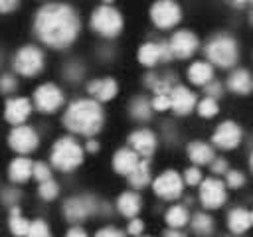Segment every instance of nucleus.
Returning <instances> with one entry per match:
<instances>
[{
  "label": "nucleus",
  "mask_w": 253,
  "mask_h": 237,
  "mask_svg": "<svg viewBox=\"0 0 253 237\" xmlns=\"http://www.w3.org/2000/svg\"><path fill=\"white\" fill-rule=\"evenodd\" d=\"M150 107H152L154 111H166V109H170V95H168V93H158V95H154Z\"/></svg>",
  "instance_id": "c9c22d12"
},
{
  "label": "nucleus",
  "mask_w": 253,
  "mask_h": 237,
  "mask_svg": "<svg viewBox=\"0 0 253 237\" xmlns=\"http://www.w3.org/2000/svg\"><path fill=\"white\" fill-rule=\"evenodd\" d=\"M188 156H190V160L196 162V164H210V162L215 158V156H213V148H211L210 144L202 142V140L190 142V146H188Z\"/></svg>",
  "instance_id": "5701e85b"
},
{
  "label": "nucleus",
  "mask_w": 253,
  "mask_h": 237,
  "mask_svg": "<svg viewBox=\"0 0 253 237\" xmlns=\"http://www.w3.org/2000/svg\"><path fill=\"white\" fill-rule=\"evenodd\" d=\"M164 237H186L184 233H180V231H176V229H172V231H168Z\"/></svg>",
  "instance_id": "09e8293b"
},
{
  "label": "nucleus",
  "mask_w": 253,
  "mask_h": 237,
  "mask_svg": "<svg viewBox=\"0 0 253 237\" xmlns=\"http://www.w3.org/2000/svg\"><path fill=\"white\" fill-rule=\"evenodd\" d=\"M168 59H172V53L166 41H158V43L148 41V43H142L138 49V61L146 67H152L158 61H168Z\"/></svg>",
  "instance_id": "2eb2a0df"
},
{
  "label": "nucleus",
  "mask_w": 253,
  "mask_h": 237,
  "mask_svg": "<svg viewBox=\"0 0 253 237\" xmlns=\"http://www.w3.org/2000/svg\"><path fill=\"white\" fill-rule=\"evenodd\" d=\"M93 211H97V201L89 196H77V198H69L63 205V213L71 223L83 221L85 217H89Z\"/></svg>",
  "instance_id": "f8f14e48"
},
{
  "label": "nucleus",
  "mask_w": 253,
  "mask_h": 237,
  "mask_svg": "<svg viewBox=\"0 0 253 237\" xmlns=\"http://www.w3.org/2000/svg\"><path fill=\"white\" fill-rule=\"evenodd\" d=\"M32 176L38 180V182H45L51 178V170L47 164L43 162H38V164H32Z\"/></svg>",
  "instance_id": "f704fd0d"
},
{
  "label": "nucleus",
  "mask_w": 253,
  "mask_h": 237,
  "mask_svg": "<svg viewBox=\"0 0 253 237\" xmlns=\"http://www.w3.org/2000/svg\"><path fill=\"white\" fill-rule=\"evenodd\" d=\"M225 199H227V192H225V184L221 180L208 178V180L200 182V201L204 207L215 209V207L223 205Z\"/></svg>",
  "instance_id": "9d476101"
},
{
  "label": "nucleus",
  "mask_w": 253,
  "mask_h": 237,
  "mask_svg": "<svg viewBox=\"0 0 253 237\" xmlns=\"http://www.w3.org/2000/svg\"><path fill=\"white\" fill-rule=\"evenodd\" d=\"M168 47H170L172 57L186 59V57H190V55L198 49V38H196L192 32H188V30H180V32H176V34L170 38Z\"/></svg>",
  "instance_id": "4468645a"
},
{
  "label": "nucleus",
  "mask_w": 253,
  "mask_h": 237,
  "mask_svg": "<svg viewBox=\"0 0 253 237\" xmlns=\"http://www.w3.org/2000/svg\"><path fill=\"white\" fill-rule=\"evenodd\" d=\"M91 28L105 38H115L123 30V16L111 6H101L91 14Z\"/></svg>",
  "instance_id": "39448f33"
},
{
  "label": "nucleus",
  "mask_w": 253,
  "mask_h": 237,
  "mask_svg": "<svg viewBox=\"0 0 253 237\" xmlns=\"http://www.w3.org/2000/svg\"><path fill=\"white\" fill-rule=\"evenodd\" d=\"M28 227H30V221L26 217L20 215V209L16 205H12V217H10V231L16 235V237H26L28 233Z\"/></svg>",
  "instance_id": "c756f323"
},
{
  "label": "nucleus",
  "mask_w": 253,
  "mask_h": 237,
  "mask_svg": "<svg viewBox=\"0 0 253 237\" xmlns=\"http://www.w3.org/2000/svg\"><path fill=\"white\" fill-rule=\"evenodd\" d=\"M105 2H113V0H105Z\"/></svg>",
  "instance_id": "3c124183"
},
{
  "label": "nucleus",
  "mask_w": 253,
  "mask_h": 237,
  "mask_svg": "<svg viewBox=\"0 0 253 237\" xmlns=\"http://www.w3.org/2000/svg\"><path fill=\"white\" fill-rule=\"evenodd\" d=\"M227 85H229V89H231L233 93H237V95H249V93H251V87H253V81H251L249 71L237 69V71H233V73L229 75Z\"/></svg>",
  "instance_id": "4be33fe9"
},
{
  "label": "nucleus",
  "mask_w": 253,
  "mask_h": 237,
  "mask_svg": "<svg viewBox=\"0 0 253 237\" xmlns=\"http://www.w3.org/2000/svg\"><path fill=\"white\" fill-rule=\"evenodd\" d=\"M18 87V81L14 75H2L0 77V91L2 93H14Z\"/></svg>",
  "instance_id": "4c0bfd02"
},
{
  "label": "nucleus",
  "mask_w": 253,
  "mask_h": 237,
  "mask_svg": "<svg viewBox=\"0 0 253 237\" xmlns=\"http://www.w3.org/2000/svg\"><path fill=\"white\" fill-rule=\"evenodd\" d=\"M184 182L190 184V186L200 184V182H202V172H200L198 168H188V170L184 172Z\"/></svg>",
  "instance_id": "ea45409f"
},
{
  "label": "nucleus",
  "mask_w": 253,
  "mask_h": 237,
  "mask_svg": "<svg viewBox=\"0 0 253 237\" xmlns=\"http://www.w3.org/2000/svg\"><path fill=\"white\" fill-rule=\"evenodd\" d=\"M231 2H233V4H247L249 0H231Z\"/></svg>",
  "instance_id": "8fccbe9b"
},
{
  "label": "nucleus",
  "mask_w": 253,
  "mask_h": 237,
  "mask_svg": "<svg viewBox=\"0 0 253 237\" xmlns=\"http://www.w3.org/2000/svg\"><path fill=\"white\" fill-rule=\"evenodd\" d=\"M188 79L194 83V85H206L208 81L213 79V69L210 63L206 61H196L190 65L188 69Z\"/></svg>",
  "instance_id": "393cba45"
},
{
  "label": "nucleus",
  "mask_w": 253,
  "mask_h": 237,
  "mask_svg": "<svg viewBox=\"0 0 253 237\" xmlns=\"http://www.w3.org/2000/svg\"><path fill=\"white\" fill-rule=\"evenodd\" d=\"M103 120H105V115H103L101 103L95 99H77L67 107L63 115V124L71 132L85 134V136L97 134L103 128Z\"/></svg>",
  "instance_id": "f03ea898"
},
{
  "label": "nucleus",
  "mask_w": 253,
  "mask_h": 237,
  "mask_svg": "<svg viewBox=\"0 0 253 237\" xmlns=\"http://www.w3.org/2000/svg\"><path fill=\"white\" fill-rule=\"evenodd\" d=\"M81 162H83V148L79 146V142L73 136H61L53 144V148H51V164L57 170L69 172V170H75Z\"/></svg>",
  "instance_id": "7ed1b4c3"
},
{
  "label": "nucleus",
  "mask_w": 253,
  "mask_h": 237,
  "mask_svg": "<svg viewBox=\"0 0 253 237\" xmlns=\"http://www.w3.org/2000/svg\"><path fill=\"white\" fill-rule=\"evenodd\" d=\"M210 164H211V172H213V174H225V172L229 170V168H227V162H225L223 158H213Z\"/></svg>",
  "instance_id": "a19ab883"
},
{
  "label": "nucleus",
  "mask_w": 253,
  "mask_h": 237,
  "mask_svg": "<svg viewBox=\"0 0 253 237\" xmlns=\"http://www.w3.org/2000/svg\"><path fill=\"white\" fill-rule=\"evenodd\" d=\"M190 225H192V231L200 237H210L213 233V219L208 213H196Z\"/></svg>",
  "instance_id": "bb28decb"
},
{
  "label": "nucleus",
  "mask_w": 253,
  "mask_h": 237,
  "mask_svg": "<svg viewBox=\"0 0 253 237\" xmlns=\"http://www.w3.org/2000/svg\"><path fill=\"white\" fill-rule=\"evenodd\" d=\"M18 198H20V192H16V190H12V188H8V190L4 192V199H6V203H10V205H16Z\"/></svg>",
  "instance_id": "c03bdc74"
},
{
  "label": "nucleus",
  "mask_w": 253,
  "mask_h": 237,
  "mask_svg": "<svg viewBox=\"0 0 253 237\" xmlns=\"http://www.w3.org/2000/svg\"><path fill=\"white\" fill-rule=\"evenodd\" d=\"M26 237H51V231L43 219H34L28 227Z\"/></svg>",
  "instance_id": "2f4dec72"
},
{
  "label": "nucleus",
  "mask_w": 253,
  "mask_h": 237,
  "mask_svg": "<svg viewBox=\"0 0 253 237\" xmlns=\"http://www.w3.org/2000/svg\"><path fill=\"white\" fill-rule=\"evenodd\" d=\"M140 162V156L132 150V148H121L117 154H115V158H113V166H115V170L119 172V174H123V176H128L132 170H134V166Z\"/></svg>",
  "instance_id": "aec40b11"
},
{
  "label": "nucleus",
  "mask_w": 253,
  "mask_h": 237,
  "mask_svg": "<svg viewBox=\"0 0 253 237\" xmlns=\"http://www.w3.org/2000/svg\"><path fill=\"white\" fill-rule=\"evenodd\" d=\"M14 69L26 77L38 75L43 69V53L34 45H24L14 55Z\"/></svg>",
  "instance_id": "423d86ee"
},
{
  "label": "nucleus",
  "mask_w": 253,
  "mask_h": 237,
  "mask_svg": "<svg viewBox=\"0 0 253 237\" xmlns=\"http://www.w3.org/2000/svg\"><path fill=\"white\" fill-rule=\"evenodd\" d=\"M38 192H40V196H42L43 199L49 201V199H53V198L59 194V188H57V184L49 178V180H45V182H40V190H38Z\"/></svg>",
  "instance_id": "72a5a7b5"
},
{
  "label": "nucleus",
  "mask_w": 253,
  "mask_h": 237,
  "mask_svg": "<svg viewBox=\"0 0 253 237\" xmlns=\"http://www.w3.org/2000/svg\"><path fill=\"white\" fill-rule=\"evenodd\" d=\"M152 188H154V194L158 198H162V199H176V198L182 196L184 180L180 178V174L176 170H166V172H162L154 180Z\"/></svg>",
  "instance_id": "1a4fd4ad"
},
{
  "label": "nucleus",
  "mask_w": 253,
  "mask_h": 237,
  "mask_svg": "<svg viewBox=\"0 0 253 237\" xmlns=\"http://www.w3.org/2000/svg\"><path fill=\"white\" fill-rule=\"evenodd\" d=\"M211 142H213L217 148H221V150H231V148H235V146L241 142V128H239V124L233 122V120L221 122V124L215 128V132H213V136H211Z\"/></svg>",
  "instance_id": "ddd939ff"
},
{
  "label": "nucleus",
  "mask_w": 253,
  "mask_h": 237,
  "mask_svg": "<svg viewBox=\"0 0 253 237\" xmlns=\"http://www.w3.org/2000/svg\"><path fill=\"white\" fill-rule=\"evenodd\" d=\"M8 176L12 182H26L30 176H32V160L28 158H16L10 168H8Z\"/></svg>",
  "instance_id": "a878e982"
},
{
  "label": "nucleus",
  "mask_w": 253,
  "mask_h": 237,
  "mask_svg": "<svg viewBox=\"0 0 253 237\" xmlns=\"http://www.w3.org/2000/svg\"><path fill=\"white\" fill-rule=\"evenodd\" d=\"M36 36L49 47L63 49L79 34V18L67 4H47L38 10L34 20Z\"/></svg>",
  "instance_id": "f257e3e1"
},
{
  "label": "nucleus",
  "mask_w": 253,
  "mask_h": 237,
  "mask_svg": "<svg viewBox=\"0 0 253 237\" xmlns=\"http://www.w3.org/2000/svg\"><path fill=\"white\" fill-rule=\"evenodd\" d=\"M130 115L134 118H138V120H146L152 115V107H150V103L146 99H136L130 105Z\"/></svg>",
  "instance_id": "7c9ffc66"
},
{
  "label": "nucleus",
  "mask_w": 253,
  "mask_h": 237,
  "mask_svg": "<svg viewBox=\"0 0 253 237\" xmlns=\"http://www.w3.org/2000/svg\"><path fill=\"white\" fill-rule=\"evenodd\" d=\"M251 223H253V213H251L249 209L235 207V209H231L229 215H227V225H229L231 233H235V235L245 233V231L251 227Z\"/></svg>",
  "instance_id": "412c9836"
},
{
  "label": "nucleus",
  "mask_w": 253,
  "mask_h": 237,
  "mask_svg": "<svg viewBox=\"0 0 253 237\" xmlns=\"http://www.w3.org/2000/svg\"><path fill=\"white\" fill-rule=\"evenodd\" d=\"M188 209L184 205H172L168 211H166V223L172 227V229H180L188 223Z\"/></svg>",
  "instance_id": "c85d7f7f"
},
{
  "label": "nucleus",
  "mask_w": 253,
  "mask_h": 237,
  "mask_svg": "<svg viewBox=\"0 0 253 237\" xmlns=\"http://www.w3.org/2000/svg\"><path fill=\"white\" fill-rule=\"evenodd\" d=\"M198 113H200V117H206V118L215 117V115H217V101L211 99V97L202 99V101L198 103Z\"/></svg>",
  "instance_id": "473e14b6"
},
{
  "label": "nucleus",
  "mask_w": 253,
  "mask_h": 237,
  "mask_svg": "<svg viewBox=\"0 0 253 237\" xmlns=\"http://www.w3.org/2000/svg\"><path fill=\"white\" fill-rule=\"evenodd\" d=\"M30 113H32V103H30L28 99H24V97L10 99V101L6 103V111H4L6 120L12 122L14 126H16V124H22V122L30 117Z\"/></svg>",
  "instance_id": "a211bd4d"
},
{
  "label": "nucleus",
  "mask_w": 253,
  "mask_h": 237,
  "mask_svg": "<svg viewBox=\"0 0 253 237\" xmlns=\"http://www.w3.org/2000/svg\"><path fill=\"white\" fill-rule=\"evenodd\" d=\"M168 95H170V109L176 115H188L190 111H194V107H196V95L188 87H184V85L172 87Z\"/></svg>",
  "instance_id": "dca6fc26"
},
{
  "label": "nucleus",
  "mask_w": 253,
  "mask_h": 237,
  "mask_svg": "<svg viewBox=\"0 0 253 237\" xmlns=\"http://www.w3.org/2000/svg\"><path fill=\"white\" fill-rule=\"evenodd\" d=\"M206 55L211 63H215L217 67H233L239 59V49H237V41L229 36H215L213 40L208 41L206 45Z\"/></svg>",
  "instance_id": "20e7f679"
},
{
  "label": "nucleus",
  "mask_w": 253,
  "mask_h": 237,
  "mask_svg": "<svg viewBox=\"0 0 253 237\" xmlns=\"http://www.w3.org/2000/svg\"><path fill=\"white\" fill-rule=\"evenodd\" d=\"M204 87H206V95H208V97H211V99H219V97L223 95L221 83H217V81H213V79H211V81H208Z\"/></svg>",
  "instance_id": "58836bf2"
},
{
  "label": "nucleus",
  "mask_w": 253,
  "mask_h": 237,
  "mask_svg": "<svg viewBox=\"0 0 253 237\" xmlns=\"http://www.w3.org/2000/svg\"><path fill=\"white\" fill-rule=\"evenodd\" d=\"M65 237H89L81 227H71L67 233H65Z\"/></svg>",
  "instance_id": "49530a36"
},
{
  "label": "nucleus",
  "mask_w": 253,
  "mask_h": 237,
  "mask_svg": "<svg viewBox=\"0 0 253 237\" xmlns=\"http://www.w3.org/2000/svg\"><path fill=\"white\" fill-rule=\"evenodd\" d=\"M225 174H227V186H229V188H241V186L245 184V176H243L241 172H237V170H227Z\"/></svg>",
  "instance_id": "e433bc0d"
},
{
  "label": "nucleus",
  "mask_w": 253,
  "mask_h": 237,
  "mask_svg": "<svg viewBox=\"0 0 253 237\" xmlns=\"http://www.w3.org/2000/svg\"><path fill=\"white\" fill-rule=\"evenodd\" d=\"M142 229H144V223H142L140 219H132V221L128 223V229H126V231H128L130 235H140Z\"/></svg>",
  "instance_id": "37998d69"
},
{
  "label": "nucleus",
  "mask_w": 253,
  "mask_h": 237,
  "mask_svg": "<svg viewBox=\"0 0 253 237\" xmlns=\"http://www.w3.org/2000/svg\"><path fill=\"white\" fill-rule=\"evenodd\" d=\"M87 150L89 152H97L99 150V142L97 140H87Z\"/></svg>",
  "instance_id": "de8ad7c7"
},
{
  "label": "nucleus",
  "mask_w": 253,
  "mask_h": 237,
  "mask_svg": "<svg viewBox=\"0 0 253 237\" xmlns=\"http://www.w3.org/2000/svg\"><path fill=\"white\" fill-rule=\"evenodd\" d=\"M119 87H117V81L113 77H105V79H97L93 83H89V95L95 97V101H111L115 99Z\"/></svg>",
  "instance_id": "6ab92c4d"
},
{
  "label": "nucleus",
  "mask_w": 253,
  "mask_h": 237,
  "mask_svg": "<svg viewBox=\"0 0 253 237\" xmlns=\"http://www.w3.org/2000/svg\"><path fill=\"white\" fill-rule=\"evenodd\" d=\"M140 205H142V201H140L138 194H134V192H125V194H121V196H119V201H117V207H119V211H121L125 217H134V215L140 211Z\"/></svg>",
  "instance_id": "b1692460"
},
{
  "label": "nucleus",
  "mask_w": 253,
  "mask_h": 237,
  "mask_svg": "<svg viewBox=\"0 0 253 237\" xmlns=\"http://www.w3.org/2000/svg\"><path fill=\"white\" fill-rule=\"evenodd\" d=\"M18 4V0H0V12H10L14 10Z\"/></svg>",
  "instance_id": "a18cd8bd"
},
{
  "label": "nucleus",
  "mask_w": 253,
  "mask_h": 237,
  "mask_svg": "<svg viewBox=\"0 0 253 237\" xmlns=\"http://www.w3.org/2000/svg\"><path fill=\"white\" fill-rule=\"evenodd\" d=\"M128 180H130V184H132L134 188L146 186V184L150 182V166H148V162H146V160H140V162L134 166V170L128 174Z\"/></svg>",
  "instance_id": "cd10ccee"
},
{
  "label": "nucleus",
  "mask_w": 253,
  "mask_h": 237,
  "mask_svg": "<svg viewBox=\"0 0 253 237\" xmlns=\"http://www.w3.org/2000/svg\"><path fill=\"white\" fill-rule=\"evenodd\" d=\"M128 142H130V148H132L138 156H142V158L152 156L154 150H156V136H154L148 128L134 130V132L130 134Z\"/></svg>",
  "instance_id": "f3484780"
},
{
  "label": "nucleus",
  "mask_w": 253,
  "mask_h": 237,
  "mask_svg": "<svg viewBox=\"0 0 253 237\" xmlns=\"http://www.w3.org/2000/svg\"><path fill=\"white\" fill-rule=\"evenodd\" d=\"M34 105L42 113H55L63 105V93L53 83H43L34 93Z\"/></svg>",
  "instance_id": "6e6552de"
},
{
  "label": "nucleus",
  "mask_w": 253,
  "mask_h": 237,
  "mask_svg": "<svg viewBox=\"0 0 253 237\" xmlns=\"http://www.w3.org/2000/svg\"><path fill=\"white\" fill-rule=\"evenodd\" d=\"M95 237H125V233L115 229V227H103L101 231H97Z\"/></svg>",
  "instance_id": "79ce46f5"
},
{
  "label": "nucleus",
  "mask_w": 253,
  "mask_h": 237,
  "mask_svg": "<svg viewBox=\"0 0 253 237\" xmlns=\"http://www.w3.org/2000/svg\"><path fill=\"white\" fill-rule=\"evenodd\" d=\"M150 18L158 28H172L180 22L182 10L174 0H156L150 8Z\"/></svg>",
  "instance_id": "0eeeda50"
},
{
  "label": "nucleus",
  "mask_w": 253,
  "mask_h": 237,
  "mask_svg": "<svg viewBox=\"0 0 253 237\" xmlns=\"http://www.w3.org/2000/svg\"><path fill=\"white\" fill-rule=\"evenodd\" d=\"M8 142H10V148H12V150H16V152H20V154H26V152H32V150L38 148L40 138H38V132H36L32 126L16 124V126L10 130Z\"/></svg>",
  "instance_id": "9b49d317"
}]
</instances>
